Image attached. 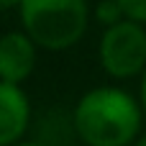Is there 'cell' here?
<instances>
[{
    "label": "cell",
    "instance_id": "5b68a950",
    "mask_svg": "<svg viewBox=\"0 0 146 146\" xmlns=\"http://www.w3.org/2000/svg\"><path fill=\"white\" fill-rule=\"evenodd\" d=\"M31 123V103L21 85L0 80V146H10L23 139Z\"/></svg>",
    "mask_w": 146,
    "mask_h": 146
},
{
    "label": "cell",
    "instance_id": "7a4b0ae2",
    "mask_svg": "<svg viewBox=\"0 0 146 146\" xmlns=\"http://www.w3.org/2000/svg\"><path fill=\"white\" fill-rule=\"evenodd\" d=\"M18 13L23 31L46 51L72 49L90 23L87 0H21Z\"/></svg>",
    "mask_w": 146,
    "mask_h": 146
},
{
    "label": "cell",
    "instance_id": "9c48e42d",
    "mask_svg": "<svg viewBox=\"0 0 146 146\" xmlns=\"http://www.w3.org/2000/svg\"><path fill=\"white\" fill-rule=\"evenodd\" d=\"M21 5V0H0V13L3 10H13V8H18Z\"/></svg>",
    "mask_w": 146,
    "mask_h": 146
},
{
    "label": "cell",
    "instance_id": "30bf717a",
    "mask_svg": "<svg viewBox=\"0 0 146 146\" xmlns=\"http://www.w3.org/2000/svg\"><path fill=\"white\" fill-rule=\"evenodd\" d=\"M10 146H44V144H38V141H15V144H10Z\"/></svg>",
    "mask_w": 146,
    "mask_h": 146
},
{
    "label": "cell",
    "instance_id": "8fae6325",
    "mask_svg": "<svg viewBox=\"0 0 146 146\" xmlns=\"http://www.w3.org/2000/svg\"><path fill=\"white\" fill-rule=\"evenodd\" d=\"M131 146H146V133H141V136H136V141Z\"/></svg>",
    "mask_w": 146,
    "mask_h": 146
},
{
    "label": "cell",
    "instance_id": "ba28073f",
    "mask_svg": "<svg viewBox=\"0 0 146 146\" xmlns=\"http://www.w3.org/2000/svg\"><path fill=\"white\" fill-rule=\"evenodd\" d=\"M139 103H141V108H144V113H146V69L141 72V92H139Z\"/></svg>",
    "mask_w": 146,
    "mask_h": 146
},
{
    "label": "cell",
    "instance_id": "52a82bcc",
    "mask_svg": "<svg viewBox=\"0 0 146 146\" xmlns=\"http://www.w3.org/2000/svg\"><path fill=\"white\" fill-rule=\"evenodd\" d=\"M126 18H133V21H141L146 23V0H118Z\"/></svg>",
    "mask_w": 146,
    "mask_h": 146
},
{
    "label": "cell",
    "instance_id": "3957f363",
    "mask_svg": "<svg viewBox=\"0 0 146 146\" xmlns=\"http://www.w3.org/2000/svg\"><path fill=\"white\" fill-rule=\"evenodd\" d=\"M146 23L133 18H121L105 26L100 36L98 59L100 67L113 80H131L146 69Z\"/></svg>",
    "mask_w": 146,
    "mask_h": 146
},
{
    "label": "cell",
    "instance_id": "6da1fadb",
    "mask_svg": "<svg viewBox=\"0 0 146 146\" xmlns=\"http://www.w3.org/2000/svg\"><path fill=\"white\" fill-rule=\"evenodd\" d=\"M144 108L121 87H92L74 105L72 121L87 146H131L141 131Z\"/></svg>",
    "mask_w": 146,
    "mask_h": 146
},
{
    "label": "cell",
    "instance_id": "277c9868",
    "mask_svg": "<svg viewBox=\"0 0 146 146\" xmlns=\"http://www.w3.org/2000/svg\"><path fill=\"white\" fill-rule=\"evenodd\" d=\"M38 59V46L26 31H8L0 36V80L23 85Z\"/></svg>",
    "mask_w": 146,
    "mask_h": 146
},
{
    "label": "cell",
    "instance_id": "8992f818",
    "mask_svg": "<svg viewBox=\"0 0 146 146\" xmlns=\"http://www.w3.org/2000/svg\"><path fill=\"white\" fill-rule=\"evenodd\" d=\"M95 21L98 23H103V26H113V23H118L121 18H126V13H123V8H121V3L118 0H100L98 5H95Z\"/></svg>",
    "mask_w": 146,
    "mask_h": 146
}]
</instances>
